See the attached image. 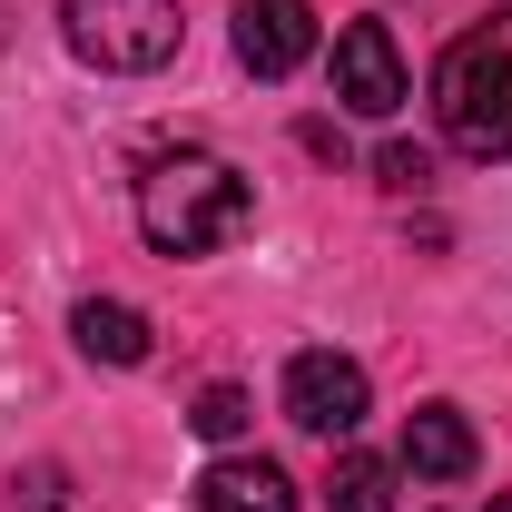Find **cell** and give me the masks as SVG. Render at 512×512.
I'll return each instance as SVG.
<instances>
[{
	"label": "cell",
	"instance_id": "cell-2",
	"mask_svg": "<svg viewBox=\"0 0 512 512\" xmlns=\"http://www.w3.org/2000/svg\"><path fill=\"white\" fill-rule=\"evenodd\" d=\"M434 119H444L453 158H512V20L463 30L444 60H434Z\"/></svg>",
	"mask_w": 512,
	"mask_h": 512
},
{
	"label": "cell",
	"instance_id": "cell-11",
	"mask_svg": "<svg viewBox=\"0 0 512 512\" xmlns=\"http://www.w3.org/2000/svg\"><path fill=\"white\" fill-rule=\"evenodd\" d=\"M197 434H207V444H237V434H247L256 424V404L247 394H237V384H207V394H197V414H188Z\"/></svg>",
	"mask_w": 512,
	"mask_h": 512
},
{
	"label": "cell",
	"instance_id": "cell-13",
	"mask_svg": "<svg viewBox=\"0 0 512 512\" xmlns=\"http://www.w3.org/2000/svg\"><path fill=\"white\" fill-rule=\"evenodd\" d=\"M375 178H384V188H424V178H434V158L394 138V148H384V158H375Z\"/></svg>",
	"mask_w": 512,
	"mask_h": 512
},
{
	"label": "cell",
	"instance_id": "cell-8",
	"mask_svg": "<svg viewBox=\"0 0 512 512\" xmlns=\"http://www.w3.org/2000/svg\"><path fill=\"white\" fill-rule=\"evenodd\" d=\"M197 512H296V483L266 453H217L197 473Z\"/></svg>",
	"mask_w": 512,
	"mask_h": 512
},
{
	"label": "cell",
	"instance_id": "cell-7",
	"mask_svg": "<svg viewBox=\"0 0 512 512\" xmlns=\"http://www.w3.org/2000/svg\"><path fill=\"white\" fill-rule=\"evenodd\" d=\"M473 424H463V404H414L404 414V473H424V483H463L473 473Z\"/></svg>",
	"mask_w": 512,
	"mask_h": 512
},
{
	"label": "cell",
	"instance_id": "cell-10",
	"mask_svg": "<svg viewBox=\"0 0 512 512\" xmlns=\"http://www.w3.org/2000/svg\"><path fill=\"white\" fill-rule=\"evenodd\" d=\"M325 503H335V512H394V463H375V453H335Z\"/></svg>",
	"mask_w": 512,
	"mask_h": 512
},
{
	"label": "cell",
	"instance_id": "cell-5",
	"mask_svg": "<svg viewBox=\"0 0 512 512\" xmlns=\"http://www.w3.org/2000/svg\"><path fill=\"white\" fill-rule=\"evenodd\" d=\"M335 109L355 119H394L404 109V50L384 20H345L335 30Z\"/></svg>",
	"mask_w": 512,
	"mask_h": 512
},
{
	"label": "cell",
	"instance_id": "cell-14",
	"mask_svg": "<svg viewBox=\"0 0 512 512\" xmlns=\"http://www.w3.org/2000/svg\"><path fill=\"white\" fill-rule=\"evenodd\" d=\"M493 512H512V493H493Z\"/></svg>",
	"mask_w": 512,
	"mask_h": 512
},
{
	"label": "cell",
	"instance_id": "cell-4",
	"mask_svg": "<svg viewBox=\"0 0 512 512\" xmlns=\"http://www.w3.org/2000/svg\"><path fill=\"white\" fill-rule=\"evenodd\" d=\"M365 404H375V384L355 355H335V345H306L296 365H286V424H306L325 444H345L355 424H365Z\"/></svg>",
	"mask_w": 512,
	"mask_h": 512
},
{
	"label": "cell",
	"instance_id": "cell-12",
	"mask_svg": "<svg viewBox=\"0 0 512 512\" xmlns=\"http://www.w3.org/2000/svg\"><path fill=\"white\" fill-rule=\"evenodd\" d=\"M10 512H69V473H60V463L10 473Z\"/></svg>",
	"mask_w": 512,
	"mask_h": 512
},
{
	"label": "cell",
	"instance_id": "cell-9",
	"mask_svg": "<svg viewBox=\"0 0 512 512\" xmlns=\"http://www.w3.org/2000/svg\"><path fill=\"white\" fill-rule=\"evenodd\" d=\"M69 335H79L89 365H148V316L119 306V296H89V306L69 316Z\"/></svg>",
	"mask_w": 512,
	"mask_h": 512
},
{
	"label": "cell",
	"instance_id": "cell-3",
	"mask_svg": "<svg viewBox=\"0 0 512 512\" xmlns=\"http://www.w3.org/2000/svg\"><path fill=\"white\" fill-rule=\"evenodd\" d=\"M60 30H69V50L89 69H109V79H148L188 40L178 0H60Z\"/></svg>",
	"mask_w": 512,
	"mask_h": 512
},
{
	"label": "cell",
	"instance_id": "cell-1",
	"mask_svg": "<svg viewBox=\"0 0 512 512\" xmlns=\"http://www.w3.org/2000/svg\"><path fill=\"white\" fill-rule=\"evenodd\" d=\"M256 217V188L217 158V148H168L148 158L138 178V237L158 256H207V247H237Z\"/></svg>",
	"mask_w": 512,
	"mask_h": 512
},
{
	"label": "cell",
	"instance_id": "cell-6",
	"mask_svg": "<svg viewBox=\"0 0 512 512\" xmlns=\"http://www.w3.org/2000/svg\"><path fill=\"white\" fill-rule=\"evenodd\" d=\"M237 60L256 79H296L316 60V10L306 0H237Z\"/></svg>",
	"mask_w": 512,
	"mask_h": 512
}]
</instances>
